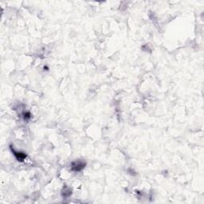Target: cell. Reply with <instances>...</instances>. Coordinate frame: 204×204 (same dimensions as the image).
Returning a JSON list of instances; mask_svg holds the SVG:
<instances>
[{
	"label": "cell",
	"mask_w": 204,
	"mask_h": 204,
	"mask_svg": "<svg viewBox=\"0 0 204 204\" xmlns=\"http://www.w3.org/2000/svg\"><path fill=\"white\" fill-rule=\"evenodd\" d=\"M86 164L83 162V161H80L77 160L75 161L74 163H72L71 166H72V171H74L75 172H78V171H82L85 167Z\"/></svg>",
	"instance_id": "cell-1"
},
{
	"label": "cell",
	"mask_w": 204,
	"mask_h": 204,
	"mask_svg": "<svg viewBox=\"0 0 204 204\" xmlns=\"http://www.w3.org/2000/svg\"><path fill=\"white\" fill-rule=\"evenodd\" d=\"M10 149L11 151L15 155V156L16 157V159L18 160L19 161H23L26 157V155L24 153V152H16L15 149L12 148V147H10Z\"/></svg>",
	"instance_id": "cell-2"
},
{
	"label": "cell",
	"mask_w": 204,
	"mask_h": 204,
	"mask_svg": "<svg viewBox=\"0 0 204 204\" xmlns=\"http://www.w3.org/2000/svg\"><path fill=\"white\" fill-rule=\"evenodd\" d=\"M31 117V114L30 112H23V119H24L25 121L30 120Z\"/></svg>",
	"instance_id": "cell-3"
}]
</instances>
